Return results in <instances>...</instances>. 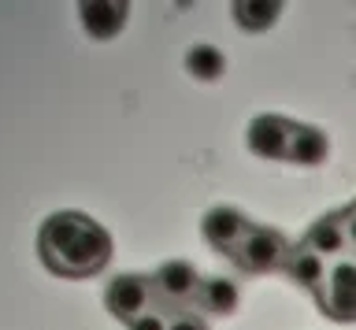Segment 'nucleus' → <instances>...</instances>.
Here are the masks:
<instances>
[{
    "label": "nucleus",
    "instance_id": "f257e3e1",
    "mask_svg": "<svg viewBox=\"0 0 356 330\" xmlns=\"http://www.w3.org/2000/svg\"><path fill=\"white\" fill-rule=\"evenodd\" d=\"M38 256L60 279H89L111 260V234L82 212H56L38 230Z\"/></svg>",
    "mask_w": 356,
    "mask_h": 330
},
{
    "label": "nucleus",
    "instance_id": "f03ea898",
    "mask_svg": "<svg viewBox=\"0 0 356 330\" xmlns=\"http://www.w3.org/2000/svg\"><path fill=\"white\" fill-rule=\"evenodd\" d=\"M289 241L282 230L275 226H252L245 241L230 252V260L238 263V271L245 274H271V271H282L286 267V256H289Z\"/></svg>",
    "mask_w": 356,
    "mask_h": 330
},
{
    "label": "nucleus",
    "instance_id": "7ed1b4c3",
    "mask_svg": "<svg viewBox=\"0 0 356 330\" xmlns=\"http://www.w3.org/2000/svg\"><path fill=\"white\" fill-rule=\"evenodd\" d=\"M316 301L323 315L334 319V323H356V252L330 263L327 282L319 286Z\"/></svg>",
    "mask_w": 356,
    "mask_h": 330
},
{
    "label": "nucleus",
    "instance_id": "20e7f679",
    "mask_svg": "<svg viewBox=\"0 0 356 330\" xmlns=\"http://www.w3.org/2000/svg\"><path fill=\"white\" fill-rule=\"evenodd\" d=\"M152 304V279L145 274H115L104 290V308L119 323H134Z\"/></svg>",
    "mask_w": 356,
    "mask_h": 330
},
{
    "label": "nucleus",
    "instance_id": "39448f33",
    "mask_svg": "<svg viewBox=\"0 0 356 330\" xmlns=\"http://www.w3.org/2000/svg\"><path fill=\"white\" fill-rule=\"evenodd\" d=\"M197 290H200V274L189 260H167L152 274V297L163 304H171V308L193 304Z\"/></svg>",
    "mask_w": 356,
    "mask_h": 330
},
{
    "label": "nucleus",
    "instance_id": "423d86ee",
    "mask_svg": "<svg viewBox=\"0 0 356 330\" xmlns=\"http://www.w3.org/2000/svg\"><path fill=\"white\" fill-rule=\"evenodd\" d=\"M78 19H82V30L93 41H111L127 26L130 4L127 0H82L78 4Z\"/></svg>",
    "mask_w": 356,
    "mask_h": 330
},
{
    "label": "nucleus",
    "instance_id": "0eeeda50",
    "mask_svg": "<svg viewBox=\"0 0 356 330\" xmlns=\"http://www.w3.org/2000/svg\"><path fill=\"white\" fill-rule=\"evenodd\" d=\"M249 230H252L249 219H245L238 208H227V204H222V208H211V212L200 219V234H204V241H208L211 249L227 252V256L241 245Z\"/></svg>",
    "mask_w": 356,
    "mask_h": 330
},
{
    "label": "nucleus",
    "instance_id": "6e6552de",
    "mask_svg": "<svg viewBox=\"0 0 356 330\" xmlns=\"http://www.w3.org/2000/svg\"><path fill=\"white\" fill-rule=\"evenodd\" d=\"M289 138H293V123L282 115H256L249 123V134H245L249 149L260 160H286Z\"/></svg>",
    "mask_w": 356,
    "mask_h": 330
},
{
    "label": "nucleus",
    "instance_id": "1a4fd4ad",
    "mask_svg": "<svg viewBox=\"0 0 356 330\" xmlns=\"http://www.w3.org/2000/svg\"><path fill=\"white\" fill-rule=\"evenodd\" d=\"M305 245L312 252H319L323 260H341V256H349V226H345V212H330V215H323L312 223L308 230V238H305Z\"/></svg>",
    "mask_w": 356,
    "mask_h": 330
},
{
    "label": "nucleus",
    "instance_id": "9d476101",
    "mask_svg": "<svg viewBox=\"0 0 356 330\" xmlns=\"http://www.w3.org/2000/svg\"><path fill=\"white\" fill-rule=\"evenodd\" d=\"M197 312L200 315H234L238 312V304H241V290H238V282L227 279V274H208V279H200V290H197Z\"/></svg>",
    "mask_w": 356,
    "mask_h": 330
},
{
    "label": "nucleus",
    "instance_id": "9b49d317",
    "mask_svg": "<svg viewBox=\"0 0 356 330\" xmlns=\"http://www.w3.org/2000/svg\"><path fill=\"white\" fill-rule=\"evenodd\" d=\"M286 279L300 286V290H308V293H319V286L327 282V271H330V260H323L319 252H312L305 241L300 245L289 249V256H286Z\"/></svg>",
    "mask_w": 356,
    "mask_h": 330
},
{
    "label": "nucleus",
    "instance_id": "f8f14e48",
    "mask_svg": "<svg viewBox=\"0 0 356 330\" xmlns=\"http://www.w3.org/2000/svg\"><path fill=\"white\" fill-rule=\"evenodd\" d=\"M327 156H330L327 134H323V130H316V126L293 123V138H289L286 163H297V167H319Z\"/></svg>",
    "mask_w": 356,
    "mask_h": 330
},
{
    "label": "nucleus",
    "instance_id": "ddd939ff",
    "mask_svg": "<svg viewBox=\"0 0 356 330\" xmlns=\"http://www.w3.org/2000/svg\"><path fill=\"white\" fill-rule=\"evenodd\" d=\"M230 15H234V23H238L241 30L264 34V30H271L278 23L282 4H278V0H238V4H230Z\"/></svg>",
    "mask_w": 356,
    "mask_h": 330
},
{
    "label": "nucleus",
    "instance_id": "4468645a",
    "mask_svg": "<svg viewBox=\"0 0 356 330\" xmlns=\"http://www.w3.org/2000/svg\"><path fill=\"white\" fill-rule=\"evenodd\" d=\"M227 71V56L216 45H193L186 52V74L197 82H219Z\"/></svg>",
    "mask_w": 356,
    "mask_h": 330
},
{
    "label": "nucleus",
    "instance_id": "2eb2a0df",
    "mask_svg": "<svg viewBox=\"0 0 356 330\" xmlns=\"http://www.w3.org/2000/svg\"><path fill=\"white\" fill-rule=\"evenodd\" d=\"M167 323H171V319L167 315H160V312H145V315H138L134 319V323H127V330H167Z\"/></svg>",
    "mask_w": 356,
    "mask_h": 330
},
{
    "label": "nucleus",
    "instance_id": "dca6fc26",
    "mask_svg": "<svg viewBox=\"0 0 356 330\" xmlns=\"http://www.w3.org/2000/svg\"><path fill=\"white\" fill-rule=\"evenodd\" d=\"M167 330H208V323L200 312H178L171 323H167Z\"/></svg>",
    "mask_w": 356,
    "mask_h": 330
},
{
    "label": "nucleus",
    "instance_id": "f3484780",
    "mask_svg": "<svg viewBox=\"0 0 356 330\" xmlns=\"http://www.w3.org/2000/svg\"><path fill=\"white\" fill-rule=\"evenodd\" d=\"M345 226H349V249L356 252V204L345 208Z\"/></svg>",
    "mask_w": 356,
    "mask_h": 330
}]
</instances>
